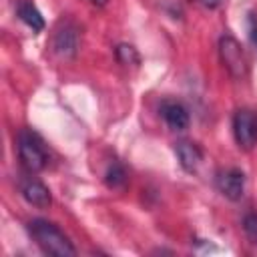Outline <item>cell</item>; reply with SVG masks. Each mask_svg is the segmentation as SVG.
I'll return each mask as SVG.
<instances>
[{"instance_id": "6da1fadb", "label": "cell", "mask_w": 257, "mask_h": 257, "mask_svg": "<svg viewBox=\"0 0 257 257\" xmlns=\"http://www.w3.org/2000/svg\"><path fill=\"white\" fill-rule=\"evenodd\" d=\"M28 231H30L32 239L36 241V245L46 255H56V257L76 255L74 245L70 243V239L64 235V231L58 225H54L46 219H32L28 223Z\"/></svg>"}, {"instance_id": "7a4b0ae2", "label": "cell", "mask_w": 257, "mask_h": 257, "mask_svg": "<svg viewBox=\"0 0 257 257\" xmlns=\"http://www.w3.org/2000/svg\"><path fill=\"white\" fill-rule=\"evenodd\" d=\"M16 149H18V159L28 173H40L48 167V151L42 139L34 131L22 128L16 139Z\"/></svg>"}, {"instance_id": "3957f363", "label": "cell", "mask_w": 257, "mask_h": 257, "mask_svg": "<svg viewBox=\"0 0 257 257\" xmlns=\"http://www.w3.org/2000/svg\"><path fill=\"white\" fill-rule=\"evenodd\" d=\"M219 56H221V62L225 64L227 72L237 78V80H243L247 74H249V60H247V54L241 46V42L231 36V34H223L219 38Z\"/></svg>"}, {"instance_id": "277c9868", "label": "cell", "mask_w": 257, "mask_h": 257, "mask_svg": "<svg viewBox=\"0 0 257 257\" xmlns=\"http://www.w3.org/2000/svg\"><path fill=\"white\" fill-rule=\"evenodd\" d=\"M233 137L239 149L251 151L257 145V110L239 108L233 114Z\"/></svg>"}, {"instance_id": "5b68a950", "label": "cell", "mask_w": 257, "mask_h": 257, "mask_svg": "<svg viewBox=\"0 0 257 257\" xmlns=\"http://www.w3.org/2000/svg\"><path fill=\"white\" fill-rule=\"evenodd\" d=\"M78 42H80V38H78L76 24H72L70 20L60 22L52 34V52L60 60H72L78 52Z\"/></svg>"}, {"instance_id": "8992f818", "label": "cell", "mask_w": 257, "mask_h": 257, "mask_svg": "<svg viewBox=\"0 0 257 257\" xmlns=\"http://www.w3.org/2000/svg\"><path fill=\"white\" fill-rule=\"evenodd\" d=\"M20 195L28 205H32L36 209H48L52 203L50 189L42 181H38L36 177H22L20 179Z\"/></svg>"}, {"instance_id": "52a82bcc", "label": "cell", "mask_w": 257, "mask_h": 257, "mask_svg": "<svg viewBox=\"0 0 257 257\" xmlns=\"http://www.w3.org/2000/svg\"><path fill=\"white\" fill-rule=\"evenodd\" d=\"M215 183H217L219 193L223 197H227L229 201H239L243 197V193H245V175H243L241 169L231 167V169L221 171L217 175Z\"/></svg>"}, {"instance_id": "ba28073f", "label": "cell", "mask_w": 257, "mask_h": 257, "mask_svg": "<svg viewBox=\"0 0 257 257\" xmlns=\"http://www.w3.org/2000/svg\"><path fill=\"white\" fill-rule=\"evenodd\" d=\"M161 116L171 131H185L189 126V110L179 100H165L161 104Z\"/></svg>"}, {"instance_id": "9c48e42d", "label": "cell", "mask_w": 257, "mask_h": 257, "mask_svg": "<svg viewBox=\"0 0 257 257\" xmlns=\"http://www.w3.org/2000/svg\"><path fill=\"white\" fill-rule=\"evenodd\" d=\"M175 153H177L179 165L187 173H195L199 169V165L203 163L201 149L195 143H191V141H179V143H175Z\"/></svg>"}, {"instance_id": "30bf717a", "label": "cell", "mask_w": 257, "mask_h": 257, "mask_svg": "<svg viewBox=\"0 0 257 257\" xmlns=\"http://www.w3.org/2000/svg\"><path fill=\"white\" fill-rule=\"evenodd\" d=\"M16 14L32 32H42L44 30V18H42L40 10L34 6L32 0H18Z\"/></svg>"}, {"instance_id": "8fae6325", "label": "cell", "mask_w": 257, "mask_h": 257, "mask_svg": "<svg viewBox=\"0 0 257 257\" xmlns=\"http://www.w3.org/2000/svg\"><path fill=\"white\" fill-rule=\"evenodd\" d=\"M104 185L108 189H122L126 185V171L120 163H110L104 171Z\"/></svg>"}, {"instance_id": "7c38bea8", "label": "cell", "mask_w": 257, "mask_h": 257, "mask_svg": "<svg viewBox=\"0 0 257 257\" xmlns=\"http://www.w3.org/2000/svg\"><path fill=\"white\" fill-rule=\"evenodd\" d=\"M114 54H116V60L122 66H137L141 62V56H139L137 48L131 46V44H118L114 48Z\"/></svg>"}, {"instance_id": "4fadbf2b", "label": "cell", "mask_w": 257, "mask_h": 257, "mask_svg": "<svg viewBox=\"0 0 257 257\" xmlns=\"http://www.w3.org/2000/svg\"><path fill=\"white\" fill-rule=\"evenodd\" d=\"M243 233L253 245H257V213L255 211H251L243 217Z\"/></svg>"}, {"instance_id": "5bb4252c", "label": "cell", "mask_w": 257, "mask_h": 257, "mask_svg": "<svg viewBox=\"0 0 257 257\" xmlns=\"http://www.w3.org/2000/svg\"><path fill=\"white\" fill-rule=\"evenodd\" d=\"M249 30H251L253 42L257 44V16H255V14H251V18H249Z\"/></svg>"}, {"instance_id": "9a60e30c", "label": "cell", "mask_w": 257, "mask_h": 257, "mask_svg": "<svg viewBox=\"0 0 257 257\" xmlns=\"http://www.w3.org/2000/svg\"><path fill=\"white\" fill-rule=\"evenodd\" d=\"M195 2H199V4L205 6V8H217V6L221 4V0H195Z\"/></svg>"}, {"instance_id": "2e32d148", "label": "cell", "mask_w": 257, "mask_h": 257, "mask_svg": "<svg viewBox=\"0 0 257 257\" xmlns=\"http://www.w3.org/2000/svg\"><path fill=\"white\" fill-rule=\"evenodd\" d=\"M90 2H92V4H96V6H104L108 0H90Z\"/></svg>"}]
</instances>
